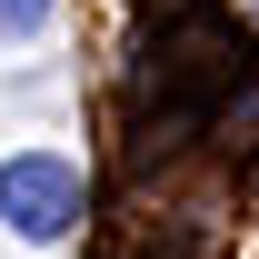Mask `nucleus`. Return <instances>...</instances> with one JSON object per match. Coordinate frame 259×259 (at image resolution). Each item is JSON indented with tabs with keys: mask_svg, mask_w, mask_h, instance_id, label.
Returning a JSON list of instances; mask_svg holds the SVG:
<instances>
[{
	"mask_svg": "<svg viewBox=\"0 0 259 259\" xmlns=\"http://www.w3.org/2000/svg\"><path fill=\"white\" fill-rule=\"evenodd\" d=\"M40 20H50V0H0V40H30Z\"/></svg>",
	"mask_w": 259,
	"mask_h": 259,
	"instance_id": "obj_2",
	"label": "nucleus"
},
{
	"mask_svg": "<svg viewBox=\"0 0 259 259\" xmlns=\"http://www.w3.org/2000/svg\"><path fill=\"white\" fill-rule=\"evenodd\" d=\"M249 190H259V169H249Z\"/></svg>",
	"mask_w": 259,
	"mask_h": 259,
	"instance_id": "obj_3",
	"label": "nucleus"
},
{
	"mask_svg": "<svg viewBox=\"0 0 259 259\" xmlns=\"http://www.w3.org/2000/svg\"><path fill=\"white\" fill-rule=\"evenodd\" d=\"M0 220L20 239H70L80 229V160H60V150L0 160Z\"/></svg>",
	"mask_w": 259,
	"mask_h": 259,
	"instance_id": "obj_1",
	"label": "nucleus"
}]
</instances>
